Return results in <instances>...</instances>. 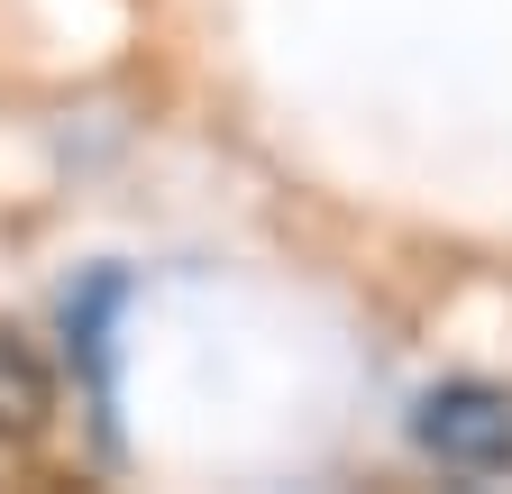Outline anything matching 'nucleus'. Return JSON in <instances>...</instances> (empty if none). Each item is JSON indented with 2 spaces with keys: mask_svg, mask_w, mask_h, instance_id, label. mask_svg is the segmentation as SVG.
<instances>
[{
  "mask_svg": "<svg viewBox=\"0 0 512 494\" xmlns=\"http://www.w3.org/2000/svg\"><path fill=\"white\" fill-rule=\"evenodd\" d=\"M119 302H128V275L119 266H92L83 293L64 302V339H74V366H83V394L92 412L110 421V330H119Z\"/></svg>",
  "mask_w": 512,
  "mask_h": 494,
  "instance_id": "obj_3",
  "label": "nucleus"
},
{
  "mask_svg": "<svg viewBox=\"0 0 512 494\" xmlns=\"http://www.w3.org/2000/svg\"><path fill=\"white\" fill-rule=\"evenodd\" d=\"M412 440L439 458V467H458V476H512V394L503 385H430L412 403Z\"/></svg>",
  "mask_w": 512,
  "mask_h": 494,
  "instance_id": "obj_1",
  "label": "nucleus"
},
{
  "mask_svg": "<svg viewBox=\"0 0 512 494\" xmlns=\"http://www.w3.org/2000/svg\"><path fill=\"white\" fill-rule=\"evenodd\" d=\"M55 430V366L37 357L28 330L0 321V449H37Z\"/></svg>",
  "mask_w": 512,
  "mask_h": 494,
  "instance_id": "obj_2",
  "label": "nucleus"
}]
</instances>
